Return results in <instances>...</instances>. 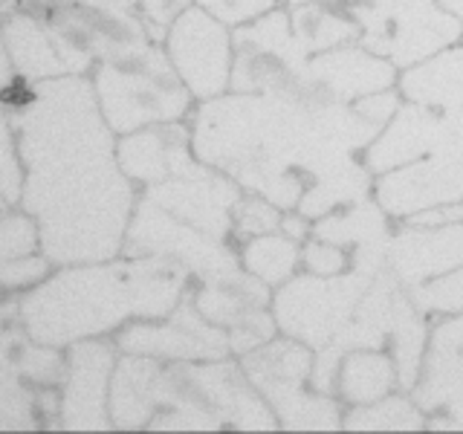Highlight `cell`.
<instances>
[{
    "instance_id": "cell-1",
    "label": "cell",
    "mask_w": 463,
    "mask_h": 434,
    "mask_svg": "<svg viewBox=\"0 0 463 434\" xmlns=\"http://www.w3.org/2000/svg\"><path fill=\"white\" fill-rule=\"evenodd\" d=\"M12 127L24 168L18 209L35 217L41 252L55 267L119 258L139 194L116 159L93 81L81 72L35 81Z\"/></svg>"
},
{
    "instance_id": "cell-2",
    "label": "cell",
    "mask_w": 463,
    "mask_h": 434,
    "mask_svg": "<svg viewBox=\"0 0 463 434\" xmlns=\"http://www.w3.org/2000/svg\"><path fill=\"white\" fill-rule=\"evenodd\" d=\"M192 287V275L156 258L67 264L14 301V322L29 339L70 347L116 333L137 318H165Z\"/></svg>"
},
{
    "instance_id": "cell-3",
    "label": "cell",
    "mask_w": 463,
    "mask_h": 434,
    "mask_svg": "<svg viewBox=\"0 0 463 434\" xmlns=\"http://www.w3.org/2000/svg\"><path fill=\"white\" fill-rule=\"evenodd\" d=\"M90 81L99 110L116 137L148 125L183 122L194 110V96L168 61L163 43L96 64Z\"/></svg>"
},
{
    "instance_id": "cell-4",
    "label": "cell",
    "mask_w": 463,
    "mask_h": 434,
    "mask_svg": "<svg viewBox=\"0 0 463 434\" xmlns=\"http://www.w3.org/2000/svg\"><path fill=\"white\" fill-rule=\"evenodd\" d=\"M35 12L61 52L70 72L87 76L96 64L113 61L163 43L165 35L142 18L137 9L93 4V0H18Z\"/></svg>"
},
{
    "instance_id": "cell-5",
    "label": "cell",
    "mask_w": 463,
    "mask_h": 434,
    "mask_svg": "<svg viewBox=\"0 0 463 434\" xmlns=\"http://www.w3.org/2000/svg\"><path fill=\"white\" fill-rule=\"evenodd\" d=\"M313 354V347L279 333L255 351L235 356L258 394L267 400L279 429H342V402L310 385Z\"/></svg>"
},
{
    "instance_id": "cell-6",
    "label": "cell",
    "mask_w": 463,
    "mask_h": 434,
    "mask_svg": "<svg viewBox=\"0 0 463 434\" xmlns=\"http://www.w3.org/2000/svg\"><path fill=\"white\" fill-rule=\"evenodd\" d=\"M359 26V43L397 70L460 43V24L438 0H336Z\"/></svg>"
},
{
    "instance_id": "cell-7",
    "label": "cell",
    "mask_w": 463,
    "mask_h": 434,
    "mask_svg": "<svg viewBox=\"0 0 463 434\" xmlns=\"http://www.w3.org/2000/svg\"><path fill=\"white\" fill-rule=\"evenodd\" d=\"M373 278L376 275L359 269H345L339 275L296 272L272 289L269 310L275 327L281 336L298 339L313 351L333 344Z\"/></svg>"
},
{
    "instance_id": "cell-8",
    "label": "cell",
    "mask_w": 463,
    "mask_h": 434,
    "mask_svg": "<svg viewBox=\"0 0 463 434\" xmlns=\"http://www.w3.org/2000/svg\"><path fill=\"white\" fill-rule=\"evenodd\" d=\"M125 258H156L165 264L180 267L194 281L212 278L241 267L238 250L229 241L212 238L206 231L183 223L180 217L168 214L151 197L139 194L134 214L122 243Z\"/></svg>"
},
{
    "instance_id": "cell-9",
    "label": "cell",
    "mask_w": 463,
    "mask_h": 434,
    "mask_svg": "<svg viewBox=\"0 0 463 434\" xmlns=\"http://www.w3.org/2000/svg\"><path fill=\"white\" fill-rule=\"evenodd\" d=\"M310 52L293 33L287 6L232 29V93H287L301 76Z\"/></svg>"
},
{
    "instance_id": "cell-10",
    "label": "cell",
    "mask_w": 463,
    "mask_h": 434,
    "mask_svg": "<svg viewBox=\"0 0 463 434\" xmlns=\"http://www.w3.org/2000/svg\"><path fill=\"white\" fill-rule=\"evenodd\" d=\"M192 298L194 307L212 325L226 330L232 356H243L255 351L258 344L279 336L269 310L272 287L258 281L243 267L197 281V287H192Z\"/></svg>"
},
{
    "instance_id": "cell-11",
    "label": "cell",
    "mask_w": 463,
    "mask_h": 434,
    "mask_svg": "<svg viewBox=\"0 0 463 434\" xmlns=\"http://www.w3.org/2000/svg\"><path fill=\"white\" fill-rule=\"evenodd\" d=\"M119 354L151 356L163 362H212L232 356L226 330L212 325L194 307L192 287L165 318H137L116 330Z\"/></svg>"
},
{
    "instance_id": "cell-12",
    "label": "cell",
    "mask_w": 463,
    "mask_h": 434,
    "mask_svg": "<svg viewBox=\"0 0 463 434\" xmlns=\"http://www.w3.org/2000/svg\"><path fill=\"white\" fill-rule=\"evenodd\" d=\"M163 47L194 101L229 93L232 79V29L200 4L188 6L165 29Z\"/></svg>"
},
{
    "instance_id": "cell-13",
    "label": "cell",
    "mask_w": 463,
    "mask_h": 434,
    "mask_svg": "<svg viewBox=\"0 0 463 434\" xmlns=\"http://www.w3.org/2000/svg\"><path fill=\"white\" fill-rule=\"evenodd\" d=\"M67 351V371L61 380V409L58 429L70 431H108L110 420V376L116 368V342L81 339Z\"/></svg>"
},
{
    "instance_id": "cell-14",
    "label": "cell",
    "mask_w": 463,
    "mask_h": 434,
    "mask_svg": "<svg viewBox=\"0 0 463 434\" xmlns=\"http://www.w3.org/2000/svg\"><path fill=\"white\" fill-rule=\"evenodd\" d=\"M241 194L243 188L235 180L206 163L145 188V197H151L168 214L221 241H232V209Z\"/></svg>"
},
{
    "instance_id": "cell-15",
    "label": "cell",
    "mask_w": 463,
    "mask_h": 434,
    "mask_svg": "<svg viewBox=\"0 0 463 434\" xmlns=\"http://www.w3.org/2000/svg\"><path fill=\"white\" fill-rule=\"evenodd\" d=\"M455 267H463V221L402 223L391 235L385 269L402 287L423 284Z\"/></svg>"
},
{
    "instance_id": "cell-16",
    "label": "cell",
    "mask_w": 463,
    "mask_h": 434,
    "mask_svg": "<svg viewBox=\"0 0 463 434\" xmlns=\"http://www.w3.org/2000/svg\"><path fill=\"white\" fill-rule=\"evenodd\" d=\"M116 159L128 177L145 188L192 171L200 163L192 148V127L185 119L148 125L116 137Z\"/></svg>"
},
{
    "instance_id": "cell-17",
    "label": "cell",
    "mask_w": 463,
    "mask_h": 434,
    "mask_svg": "<svg viewBox=\"0 0 463 434\" xmlns=\"http://www.w3.org/2000/svg\"><path fill=\"white\" fill-rule=\"evenodd\" d=\"M394 229L391 217L373 197L356 200L325 217H316L310 226V238L327 241L347 252L351 269L365 275H380L385 269V255Z\"/></svg>"
},
{
    "instance_id": "cell-18",
    "label": "cell",
    "mask_w": 463,
    "mask_h": 434,
    "mask_svg": "<svg viewBox=\"0 0 463 434\" xmlns=\"http://www.w3.org/2000/svg\"><path fill=\"white\" fill-rule=\"evenodd\" d=\"M463 391V313L440 316L429 325L423 365L411 388V397L429 414L440 411Z\"/></svg>"
},
{
    "instance_id": "cell-19",
    "label": "cell",
    "mask_w": 463,
    "mask_h": 434,
    "mask_svg": "<svg viewBox=\"0 0 463 434\" xmlns=\"http://www.w3.org/2000/svg\"><path fill=\"white\" fill-rule=\"evenodd\" d=\"M0 38H4L6 55L18 72L26 81H47L67 76V64L61 52L55 50V43L47 33V26L41 24L35 12H29L21 6L18 0L6 9L4 24H0Z\"/></svg>"
},
{
    "instance_id": "cell-20",
    "label": "cell",
    "mask_w": 463,
    "mask_h": 434,
    "mask_svg": "<svg viewBox=\"0 0 463 434\" xmlns=\"http://www.w3.org/2000/svg\"><path fill=\"white\" fill-rule=\"evenodd\" d=\"M391 391H400V376L394 359L385 351H376V347L345 351L336 373V388H333V397L342 402V409L383 400Z\"/></svg>"
},
{
    "instance_id": "cell-21",
    "label": "cell",
    "mask_w": 463,
    "mask_h": 434,
    "mask_svg": "<svg viewBox=\"0 0 463 434\" xmlns=\"http://www.w3.org/2000/svg\"><path fill=\"white\" fill-rule=\"evenodd\" d=\"M12 4L14 0L0 6V24H4V14ZM29 87H33V81H26L14 72L9 55H6V47H4V38H0V194H4L12 206H18L21 183H24L18 145H14L12 110L29 96Z\"/></svg>"
},
{
    "instance_id": "cell-22",
    "label": "cell",
    "mask_w": 463,
    "mask_h": 434,
    "mask_svg": "<svg viewBox=\"0 0 463 434\" xmlns=\"http://www.w3.org/2000/svg\"><path fill=\"white\" fill-rule=\"evenodd\" d=\"M287 12H289V24H293L296 38L301 41V47L310 55L359 41L356 21L351 18V12H347L342 4L336 6V0L287 6Z\"/></svg>"
},
{
    "instance_id": "cell-23",
    "label": "cell",
    "mask_w": 463,
    "mask_h": 434,
    "mask_svg": "<svg viewBox=\"0 0 463 434\" xmlns=\"http://www.w3.org/2000/svg\"><path fill=\"white\" fill-rule=\"evenodd\" d=\"M238 260L246 272L275 289L301 269V243L287 238L281 229L267 231L241 241Z\"/></svg>"
},
{
    "instance_id": "cell-24",
    "label": "cell",
    "mask_w": 463,
    "mask_h": 434,
    "mask_svg": "<svg viewBox=\"0 0 463 434\" xmlns=\"http://www.w3.org/2000/svg\"><path fill=\"white\" fill-rule=\"evenodd\" d=\"M426 411L414 402L409 391H391L388 397L365 405H354L342 414V429H426Z\"/></svg>"
},
{
    "instance_id": "cell-25",
    "label": "cell",
    "mask_w": 463,
    "mask_h": 434,
    "mask_svg": "<svg viewBox=\"0 0 463 434\" xmlns=\"http://www.w3.org/2000/svg\"><path fill=\"white\" fill-rule=\"evenodd\" d=\"M12 362H14V368H18L21 380H26L29 385H41V388L61 385L64 371H67V356L61 354V347L29 339L21 327L14 333Z\"/></svg>"
},
{
    "instance_id": "cell-26",
    "label": "cell",
    "mask_w": 463,
    "mask_h": 434,
    "mask_svg": "<svg viewBox=\"0 0 463 434\" xmlns=\"http://www.w3.org/2000/svg\"><path fill=\"white\" fill-rule=\"evenodd\" d=\"M405 289H409L417 310L426 313L429 318L463 313V267H455L443 275H434V278L405 287Z\"/></svg>"
},
{
    "instance_id": "cell-27",
    "label": "cell",
    "mask_w": 463,
    "mask_h": 434,
    "mask_svg": "<svg viewBox=\"0 0 463 434\" xmlns=\"http://www.w3.org/2000/svg\"><path fill=\"white\" fill-rule=\"evenodd\" d=\"M281 209L260 197L255 192H243L232 209V241H246L267 231H279L281 226Z\"/></svg>"
},
{
    "instance_id": "cell-28",
    "label": "cell",
    "mask_w": 463,
    "mask_h": 434,
    "mask_svg": "<svg viewBox=\"0 0 463 434\" xmlns=\"http://www.w3.org/2000/svg\"><path fill=\"white\" fill-rule=\"evenodd\" d=\"M41 252V235L35 217H29L24 209L6 212L0 217V264L21 255Z\"/></svg>"
},
{
    "instance_id": "cell-29",
    "label": "cell",
    "mask_w": 463,
    "mask_h": 434,
    "mask_svg": "<svg viewBox=\"0 0 463 434\" xmlns=\"http://www.w3.org/2000/svg\"><path fill=\"white\" fill-rule=\"evenodd\" d=\"M52 269L55 264L43 252L4 260L0 264V289H6V293H24V289L41 284Z\"/></svg>"
},
{
    "instance_id": "cell-30",
    "label": "cell",
    "mask_w": 463,
    "mask_h": 434,
    "mask_svg": "<svg viewBox=\"0 0 463 434\" xmlns=\"http://www.w3.org/2000/svg\"><path fill=\"white\" fill-rule=\"evenodd\" d=\"M203 9H209L217 21H223L229 29L250 24L269 9L281 6V0H197Z\"/></svg>"
},
{
    "instance_id": "cell-31",
    "label": "cell",
    "mask_w": 463,
    "mask_h": 434,
    "mask_svg": "<svg viewBox=\"0 0 463 434\" xmlns=\"http://www.w3.org/2000/svg\"><path fill=\"white\" fill-rule=\"evenodd\" d=\"M194 4H197V0H139L137 12L156 29V33L165 35V29L174 21H177L188 6H194Z\"/></svg>"
},
{
    "instance_id": "cell-32",
    "label": "cell",
    "mask_w": 463,
    "mask_h": 434,
    "mask_svg": "<svg viewBox=\"0 0 463 434\" xmlns=\"http://www.w3.org/2000/svg\"><path fill=\"white\" fill-rule=\"evenodd\" d=\"M426 429H463V391L455 400H449L440 411L429 414Z\"/></svg>"
},
{
    "instance_id": "cell-33",
    "label": "cell",
    "mask_w": 463,
    "mask_h": 434,
    "mask_svg": "<svg viewBox=\"0 0 463 434\" xmlns=\"http://www.w3.org/2000/svg\"><path fill=\"white\" fill-rule=\"evenodd\" d=\"M438 4L460 24V41H463V0H438Z\"/></svg>"
},
{
    "instance_id": "cell-34",
    "label": "cell",
    "mask_w": 463,
    "mask_h": 434,
    "mask_svg": "<svg viewBox=\"0 0 463 434\" xmlns=\"http://www.w3.org/2000/svg\"><path fill=\"white\" fill-rule=\"evenodd\" d=\"M9 209H14V206H12V203H9V200H6L4 194H0V217H4V214H6Z\"/></svg>"
},
{
    "instance_id": "cell-35",
    "label": "cell",
    "mask_w": 463,
    "mask_h": 434,
    "mask_svg": "<svg viewBox=\"0 0 463 434\" xmlns=\"http://www.w3.org/2000/svg\"><path fill=\"white\" fill-rule=\"evenodd\" d=\"M4 4H9V0H0V6H4Z\"/></svg>"
}]
</instances>
